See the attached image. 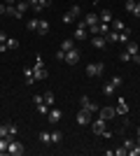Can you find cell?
Returning <instances> with one entry per match:
<instances>
[{"label":"cell","mask_w":140,"mask_h":156,"mask_svg":"<svg viewBox=\"0 0 140 156\" xmlns=\"http://www.w3.org/2000/svg\"><path fill=\"white\" fill-rule=\"evenodd\" d=\"M61 49H63V51H70V49H75V42H73V37L63 40V42H61Z\"/></svg>","instance_id":"cell-19"},{"label":"cell","mask_w":140,"mask_h":156,"mask_svg":"<svg viewBox=\"0 0 140 156\" xmlns=\"http://www.w3.org/2000/svg\"><path fill=\"white\" fill-rule=\"evenodd\" d=\"M100 23V21H98ZM98 23H96V26H89V33H91V35H98Z\"/></svg>","instance_id":"cell-39"},{"label":"cell","mask_w":140,"mask_h":156,"mask_svg":"<svg viewBox=\"0 0 140 156\" xmlns=\"http://www.w3.org/2000/svg\"><path fill=\"white\" fill-rule=\"evenodd\" d=\"M14 135H16V126L9 124V137H14Z\"/></svg>","instance_id":"cell-42"},{"label":"cell","mask_w":140,"mask_h":156,"mask_svg":"<svg viewBox=\"0 0 140 156\" xmlns=\"http://www.w3.org/2000/svg\"><path fill=\"white\" fill-rule=\"evenodd\" d=\"M54 58H56V61H63V58H66V51H63V49H59V51L54 54Z\"/></svg>","instance_id":"cell-36"},{"label":"cell","mask_w":140,"mask_h":156,"mask_svg":"<svg viewBox=\"0 0 140 156\" xmlns=\"http://www.w3.org/2000/svg\"><path fill=\"white\" fill-rule=\"evenodd\" d=\"M131 58H133V56H131L128 51H121V54H119V61H121V63H128Z\"/></svg>","instance_id":"cell-32"},{"label":"cell","mask_w":140,"mask_h":156,"mask_svg":"<svg viewBox=\"0 0 140 156\" xmlns=\"http://www.w3.org/2000/svg\"><path fill=\"white\" fill-rule=\"evenodd\" d=\"M107 33H110L107 23H103V21H100V23H98V35H107Z\"/></svg>","instance_id":"cell-30"},{"label":"cell","mask_w":140,"mask_h":156,"mask_svg":"<svg viewBox=\"0 0 140 156\" xmlns=\"http://www.w3.org/2000/svg\"><path fill=\"white\" fill-rule=\"evenodd\" d=\"M77 16H80V7H77V5H73V7H70V9H68L66 14H63V16H61V21H63V23H73V21L77 19Z\"/></svg>","instance_id":"cell-4"},{"label":"cell","mask_w":140,"mask_h":156,"mask_svg":"<svg viewBox=\"0 0 140 156\" xmlns=\"http://www.w3.org/2000/svg\"><path fill=\"white\" fill-rule=\"evenodd\" d=\"M40 142L49 144V142H52V133H47V130H42V133H40Z\"/></svg>","instance_id":"cell-26"},{"label":"cell","mask_w":140,"mask_h":156,"mask_svg":"<svg viewBox=\"0 0 140 156\" xmlns=\"http://www.w3.org/2000/svg\"><path fill=\"white\" fill-rule=\"evenodd\" d=\"M26 26H28V30H38V26H40V19H31Z\"/></svg>","instance_id":"cell-28"},{"label":"cell","mask_w":140,"mask_h":156,"mask_svg":"<svg viewBox=\"0 0 140 156\" xmlns=\"http://www.w3.org/2000/svg\"><path fill=\"white\" fill-rule=\"evenodd\" d=\"M12 137H0V154H7V144Z\"/></svg>","instance_id":"cell-22"},{"label":"cell","mask_w":140,"mask_h":156,"mask_svg":"<svg viewBox=\"0 0 140 156\" xmlns=\"http://www.w3.org/2000/svg\"><path fill=\"white\" fill-rule=\"evenodd\" d=\"M38 2H40V5H42V9H45V7H49V5H52V0H38Z\"/></svg>","instance_id":"cell-44"},{"label":"cell","mask_w":140,"mask_h":156,"mask_svg":"<svg viewBox=\"0 0 140 156\" xmlns=\"http://www.w3.org/2000/svg\"><path fill=\"white\" fill-rule=\"evenodd\" d=\"M133 5H135V0H126V12H131V9H133Z\"/></svg>","instance_id":"cell-41"},{"label":"cell","mask_w":140,"mask_h":156,"mask_svg":"<svg viewBox=\"0 0 140 156\" xmlns=\"http://www.w3.org/2000/svg\"><path fill=\"white\" fill-rule=\"evenodd\" d=\"M61 140H63V133H61V130H52V142L59 144Z\"/></svg>","instance_id":"cell-23"},{"label":"cell","mask_w":140,"mask_h":156,"mask_svg":"<svg viewBox=\"0 0 140 156\" xmlns=\"http://www.w3.org/2000/svg\"><path fill=\"white\" fill-rule=\"evenodd\" d=\"M35 107H38V112H40V114H49V105H47V103H38Z\"/></svg>","instance_id":"cell-27"},{"label":"cell","mask_w":140,"mask_h":156,"mask_svg":"<svg viewBox=\"0 0 140 156\" xmlns=\"http://www.w3.org/2000/svg\"><path fill=\"white\" fill-rule=\"evenodd\" d=\"M110 84H112V86H114V89H119V86H121V84H124V79H121V77H119V75H114V77H112V79H110Z\"/></svg>","instance_id":"cell-25"},{"label":"cell","mask_w":140,"mask_h":156,"mask_svg":"<svg viewBox=\"0 0 140 156\" xmlns=\"http://www.w3.org/2000/svg\"><path fill=\"white\" fill-rule=\"evenodd\" d=\"M38 33H40V35H47V33H49V21L40 19V26H38Z\"/></svg>","instance_id":"cell-20"},{"label":"cell","mask_w":140,"mask_h":156,"mask_svg":"<svg viewBox=\"0 0 140 156\" xmlns=\"http://www.w3.org/2000/svg\"><path fill=\"white\" fill-rule=\"evenodd\" d=\"M77 124H80V126H89V124H91V112L82 107V110L77 112Z\"/></svg>","instance_id":"cell-6"},{"label":"cell","mask_w":140,"mask_h":156,"mask_svg":"<svg viewBox=\"0 0 140 156\" xmlns=\"http://www.w3.org/2000/svg\"><path fill=\"white\" fill-rule=\"evenodd\" d=\"M47 119H49V124H59L61 119H63V112L56 110V107H52V112L47 114Z\"/></svg>","instance_id":"cell-12"},{"label":"cell","mask_w":140,"mask_h":156,"mask_svg":"<svg viewBox=\"0 0 140 156\" xmlns=\"http://www.w3.org/2000/svg\"><path fill=\"white\" fill-rule=\"evenodd\" d=\"M16 2H19V0H16Z\"/></svg>","instance_id":"cell-47"},{"label":"cell","mask_w":140,"mask_h":156,"mask_svg":"<svg viewBox=\"0 0 140 156\" xmlns=\"http://www.w3.org/2000/svg\"><path fill=\"white\" fill-rule=\"evenodd\" d=\"M107 121H105V119H96V121H91V124H89V126H91V130H93V133H96V135H103V133H105V130H107Z\"/></svg>","instance_id":"cell-5"},{"label":"cell","mask_w":140,"mask_h":156,"mask_svg":"<svg viewBox=\"0 0 140 156\" xmlns=\"http://www.w3.org/2000/svg\"><path fill=\"white\" fill-rule=\"evenodd\" d=\"M23 151H26V147H23L21 142H16V140L12 137V140H9V144H7V154H12V156H21Z\"/></svg>","instance_id":"cell-2"},{"label":"cell","mask_w":140,"mask_h":156,"mask_svg":"<svg viewBox=\"0 0 140 156\" xmlns=\"http://www.w3.org/2000/svg\"><path fill=\"white\" fill-rule=\"evenodd\" d=\"M98 117L105 119V121H110V119L117 117V110H114V107H103V110H98Z\"/></svg>","instance_id":"cell-9"},{"label":"cell","mask_w":140,"mask_h":156,"mask_svg":"<svg viewBox=\"0 0 140 156\" xmlns=\"http://www.w3.org/2000/svg\"><path fill=\"white\" fill-rule=\"evenodd\" d=\"M133 144H135V142H133V140H128V137H126V140H124V149H126V151H128V149H131V147H133Z\"/></svg>","instance_id":"cell-37"},{"label":"cell","mask_w":140,"mask_h":156,"mask_svg":"<svg viewBox=\"0 0 140 156\" xmlns=\"http://www.w3.org/2000/svg\"><path fill=\"white\" fill-rule=\"evenodd\" d=\"M131 14L140 19V0H135V5H133V9H131Z\"/></svg>","instance_id":"cell-34"},{"label":"cell","mask_w":140,"mask_h":156,"mask_svg":"<svg viewBox=\"0 0 140 156\" xmlns=\"http://www.w3.org/2000/svg\"><path fill=\"white\" fill-rule=\"evenodd\" d=\"M0 137H9V126H0Z\"/></svg>","instance_id":"cell-35"},{"label":"cell","mask_w":140,"mask_h":156,"mask_svg":"<svg viewBox=\"0 0 140 156\" xmlns=\"http://www.w3.org/2000/svg\"><path fill=\"white\" fill-rule=\"evenodd\" d=\"M114 110H117V117H126V114H128V103L124 100V98H119V103H117Z\"/></svg>","instance_id":"cell-11"},{"label":"cell","mask_w":140,"mask_h":156,"mask_svg":"<svg viewBox=\"0 0 140 156\" xmlns=\"http://www.w3.org/2000/svg\"><path fill=\"white\" fill-rule=\"evenodd\" d=\"M0 14H5V5L2 2H0Z\"/></svg>","instance_id":"cell-46"},{"label":"cell","mask_w":140,"mask_h":156,"mask_svg":"<svg viewBox=\"0 0 140 156\" xmlns=\"http://www.w3.org/2000/svg\"><path fill=\"white\" fill-rule=\"evenodd\" d=\"M98 19L103 21V23H110V21H112V12H110V9H103V12L98 14Z\"/></svg>","instance_id":"cell-17"},{"label":"cell","mask_w":140,"mask_h":156,"mask_svg":"<svg viewBox=\"0 0 140 156\" xmlns=\"http://www.w3.org/2000/svg\"><path fill=\"white\" fill-rule=\"evenodd\" d=\"M63 61H66L68 65H75L77 61H80V51H77V49H70V51H66V58H63Z\"/></svg>","instance_id":"cell-10"},{"label":"cell","mask_w":140,"mask_h":156,"mask_svg":"<svg viewBox=\"0 0 140 156\" xmlns=\"http://www.w3.org/2000/svg\"><path fill=\"white\" fill-rule=\"evenodd\" d=\"M26 9H31V5H28V0H19V2H16V7H14V19H21Z\"/></svg>","instance_id":"cell-7"},{"label":"cell","mask_w":140,"mask_h":156,"mask_svg":"<svg viewBox=\"0 0 140 156\" xmlns=\"http://www.w3.org/2000/svg\"><path fill=\"white\" fill-rule=\"evenodd\" d=\"M98 14H87V16H84V23H87V28L89 26H96V23H98Z\"/></svg>","instance_id":"cell-16"},{"label":"cell","mask_w":140,"mask_h":156,"mask_svg":"<svg viewBox=\"0 0 140 156\" xmlns=\"http://www.w3.org/2000/svg\"><path fill=\"white\" fill-rule=\"evenodd\" d=\"M89 33H87V23H84V19L77 23V28H75V40H87Z\"/></svg>","instance_id":"cell-8"},{"label":"cell","mask_w":140,"mask_h":156,"mask_svg":"<svg viewBox=\"0 0 140 156\" xmlns=\"http://www.w3.org/2000/svg\"><path fill=\"white\" fill-rule=\"evenodd\" d=\"M112 26H114V30H117V33L126 30V26H124V21H114V19H112Z\"/></svg>","instance_id":"cell-29"},{"label":"cell","mask_w":140,"mask_h":156,"mask_svg":"<svg viewBox=\"0 0 140 156\" xmlns=\"http://www.w3.org/2000/svg\"><path fill=\"white\" fill-rule=\"evenodd\" d=\"M82 107H84V110H89V112H98V105L93 103V100H91L89 96H84V98H82Z\"/></svg>","instance_id":"cell-13"},{"label":"cell","mask_w":140,"mask_h":156,"mask_svg":"<svg viewBox=\"0 0 140 156\" xmlns=\"http://www.w3.org/2000/svg\"><path fill=\"white\" fill-rule=\"evenodd\" d=\"M91 44L96 47V49H105V44H107V40L103 37V35H93V37H91Z\"/></svg>","instance_id":"cell-14"},{"label":"cell","mask_w":140,"mask_h":156,"mask_svg":"<svg viewBox=\"0 0 140 156\" xmlns=\"http://www.w3.org/2000/svg\"><path fill=\"white\" fill-rule=\"evenodd\" d=\"M5 14H9V16H14V5H5Z\"/></svg>","instance_id":"cell-38"},{"label":"cell","mask_w":140,"mask_h":156,"mask_svg":"<svg viewBox=\"0 0 140 156\" xmlns=\"http://www.w3.org/2000/svg\"><path fill=\"white\" fill-rule=\"evenodd\" d=\"M45 103L49 105V107H54V103H56V98H54L52 91H45Z\"/></svg>","instance_id":"cell-21"},{"label":"cell","mask_w":140,"mask_h":156,"mask_svg":"<svg viewBox=\"0 0 140 156\" xmlns=\"http://www.w3.org/2000/svg\"><path fill=\"white\" fill-rule=\"evenodd\" d=\"M23 82H26L28 86H31V84L35 82V72L31 70V68H23Z\"/></svg>","instance_id":"cell-15"},{"label":"cell","mask_w":140,"mask_h":156,"mask_svg":"<svg viewBox=\"0 0 140 156\" xmlns=\"http://www.w3.org/2000/svg\"><path fill=\"white\" fill-rule=\"evenodd\" d=\"M126 51L131 54V56H135V54H138V42H133V40H128V42H126Z\"/></svg>","instance_id":"cell-18"},{"label":"cell","mask_w":140,"mask_h":156,"mask_svg":"<svg viewBox=\"0 0 140 156\" xmlns=\"http://www.w3.org/2000/svg\"><path fill=\"white\" fill-rule=\"evenodd\" d=\"M33 72H35V79H47V68H45V61H42V56H38L35 58V68H33Z\"/></svg>","instance_id":"cell-1"},{"label":"cell","mask_w":140,"mask_h":156,"mask_svg":"<svg viewBox=\"0 0 140 156\" xmlns=\"http://www.w3.org/2000/svg\"><path fill=\"white\" fill-rule=\"evenodd\" d=\"M105 72V63H89L87 65V75L89 77H98Z\"/></svg>","instance_id":"cell-3"},{"label":"cell","mask_w":140,"mask_h":156,"mask_svg":"<svg viewBox=\"0 0 140 156\" xmlns=\"http://www.w3.org/2000/svg\"><path fill=\"white\" fill-rule=\"evenodd\" d=\"M114 154H117V156H126V154H128V151H126V149H124V147H121V149H114Z\"/></svg>","instance_id":"cell-43"},{"label":"cell","mask_w":140,"mask_h":156,"mask_svg":"<svg viewBox=\"0 0 140 156\" xmlns=\"http://www.w3.org/2000/svg\"><path fill=\"white\" fill-rule=\"evenodd\" d=\"M128 156H140V144H138V142H135L133 147L128 149Z\"/></svg>","instance_id":"cell-31"},{"label":"cell","mask_w":140,"mask_h":156,"mask_svg":"<svg viewBox=\"0 0 140 156\" xmlns=\"http://www.w3.org/2000/svg\"><path fill=\"white\" fill-rule=\"evenodd\" d=\"M14 2H16V0H5V5H14Z\"/></svg>","instance_id":"cell-45"},{"label":"cell","mask_w":140,"mask_h":156,"mask_svg":"<svg viewBox=\"0 0 140 156\" xmlns=\"http://www.w3.org/2000/svg\"><path fill=\"white\" fill-rule=\"evenodd\" d=\"M0 44H7V33L0 30Z\"/></svg>","instance_id":"cell-40"},{"label":"cell","mask_w":140,"mask_h":156,"mask_svg":"<svg viewBox=\"0 0 140 156\" xmlns=\"http://www.w3.org/2000/svg\"><path fill=\"white\" fill-rule=\"evenodd\" d=\"M7 49H19V40L16 37H7Z\"/></svg>","instance_id":"cell-24"},{"label":"cell","mask_w":140,"mask_h":156,"mask_svg":"<svg viewBox=\"0 0 140 156\" xmlns=\"http://www.w3.org/2000/svg\"><path fill=\"white\" fill-rule=\"evenodd\" d=\"M103 93H105V96H112V93H114V86L110 84V82H107V84L103 86Z\"/></svg>","instance_id":"cell-33"}]
</instances>
